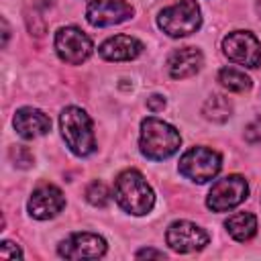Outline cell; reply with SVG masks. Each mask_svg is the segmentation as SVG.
Returning <instances> with one entry per match:
<instances>
[{
  "instance_id": "16",
  "label": "cell",
  "mask_w": 261,
  "mask_h": 261,
  "mask_svg": "<svg viewBox=\"0 0 261 261\" xmlns=\"http://www.w3.org/2000/svg\"><path fill=\"white\" fill-rule=\"evenodd\" d=\"M224 226L234 241L245 243V241H251L257 232V216L253 212H237L226 218Z\"/></svg>"
},
{
  "instance_id": "6",
  "label": "cell",
  "mask_w": 261,
  "mask_h": 261,
  "mask_svg": "<svg viewBox=\"0 0 261 261\" xmlns=\"http://www.w3.org/2000/svg\"><path fill=\"white\" fill-rule=\"evenodd\" d=\"M249 196V186L243 175H226L214 181L212 190L208 192L206 206L212 212H228L243 204Z\"/></svg>"
},
{
  "instance_id": "11",
  "label": "cell",
  "mask_w": 261,
  "mask_h": 261,
  "mask_svg": "<svg viewBox=\"0 0 261 261\" xmlns=\"http://www.w3.org/2000/svg\"><path fill=\"white\" fill-rule=\"evenodd\" d=\"M65 206L63 192L53 184H39L29 198V214L37 220H49L57 216Z\"/></svg>"
},
{
  "instance_id": "12",
  "label": "cell",
  "mask_w": 261,
  "mask_h": 261,
  "mask_svg": "<svg viewBox=\"0 0 261 261\" xmlns=\"http://www.w3.org/2000/svg\"><path fill=\"white\" fill-rule=\"evenodd\" d=\"M130 16H133V6L126 0H90L86 8V18L92 27L120 24Z\"/></svg>"
},
{
  "instance_id": "13",
  "label": "cell",
  "mask_w": 261,
  "mask_h": 261,
  "mask_svg": "<svg viewBox=\"0 0 261 261\" xmlns=\"http://www.w3.org/2000/svg\"><path fill=\"white\" fill-rule=\"evenodd\" d=\"M14 130L22 137V139H37L43 137L51 130V120L45 112H41L39 108L33 106H22L16 110L14 114Z\"/></svg>"
},
{
  "instance_id": "10",
  "label": "cell",
  "mask_w": 261,
  "mask_h": 261,
  "mask_svg": "<svg viewBox=\"0 0 261 261\" xmlns=\"http://www.w3.org/2000/svg\"><path fill=\"white\" fill-rule=\"evenodd\" d=\"M59 257L80 261V259H100L106 253V241L96 232H73L57 247Z\"/></svg>"
},
{
  "instance_id": "14",
  "label": "cell",
  "mask_w": 261,
  "mask_h": 261,
  "mask_svg": "<svg viewBox=\"0 0 261 261\" xmlns=\"http://www.w3.org/2000/svg\"><path fill=\"white\" fill-rule=\"evenodd\" d=\"M204 57L202 51L196 47H179L167 57V71L173 80L192 77L202 69Z\"/></svg>"
},
{
  "instance_id": "20",
  "label": "cell",
  "mask_w": 261,
  "mask_h": 261,
  "mask_svg": "<svg viewBox=\"0 0 261 261\" xmlns=\"http://www.w3.org/2000/svg\"><path fill=\"white\" fill-rule=\"evenodd\" d=\"M10 159H12L14 165H18V167H31L33 161H35L33 153H31L27 147H22V145H16V147L10 149Z\"/></svg>"
},
{
  "instance_id": "7",
  "label": "cell",
  "mask_w": 261,
  "mask_h": 261,
  "mask_svg": "<svg viewBox=\"0 0 261 261\" xmlns=\"http://www.w3.org/2000/svg\"><path fill=\"white\" fill-rule=\"evenodd\" d=\"M55 51L61 61L69 65H80L92 55L94 45H92V39L82 29L61 27L55 33Z\"/></svg>"
},
{
  "instance_id": "9",
  "label": "cell",
  "mask_w": 261,
  "mask_h": 261,
  "mask_svg": "<svg viewBox=\"0 0 261 261\" xmlns=\"http://www.w3.org/2000/svg\"><path fill=\"white\" fill-rule=\"evenodd\" d=\"M165 241L175 253H194L208 245V232L190 220H175L165 230Z\"/></svg>"
},
{
  "instance_id": "22",
  "label": "cell",
  "mask_w": 261,
  "mask_h": 261,
  "mask_svg": "<svg viewBox=\"0 0 261 261\" xmlns=\"http://www.w3.org/2000/svg\"><path fill=\"white\" fill-rule=\"evenodd\" d=\"M245 139L249 143H259L261 141V116H257L253 122L245 126Z\"/></svg>"
},
{
  "instance_id": "24",
  "label": "cell",
  "mask_w": 261,
  "mask_h": 261,
  "mask_svg": "<svg viewBox=\"0 0 261 261\" xmlns=\"http://www.w3.org/2000/svg\"><path fill=\"white\" fill-rule=\"evenodd\" d=\"M135 257H139V259H143V257L163 259V257H165V253H163V251H157V249H141V251H137V255H135Z\"/></svg>"
},
{
  "instance_id": "15",
  "label": "cell",
  "mask_w": 261,
  "mask_h": 261,
  "mask_svg": "<svg viewBox=\"0 0 261 261\" xmlns=\"http://www.w3.org/2000/svg\"><path fill=\"white\" fill-rule=\"evenodd\" d=\"M98 53L106 61H130L143 53V43L130 35H114L100 45Z\"/></svg>"
},
{
  "instance_id": "1",
  "label": "cell",
  "mask_w": 261,
  "mask_h": 261,
  "mask_svg": "<svg viewBox=\"0 0 261 261\" xmlns=\"http://www.w3.org/2000/svg\"><path fill=\"white\" fill-rule=\"evenodd\" d=\"M181 147V137L175 126L169 122L157 118V116H147L141 122V135H139V149L141 153L151 159V161H163L177 153Z\"/></svg>"
},
{
  "instance_id": "3",
  "label": "cell",
  "mask_w": 261,
  "mask_h": 261,
  "mask_svg": "<svg viewBox=\"0 0 261 261\" xmlns=\"http://www.w3.org/2000/svg\"><path fill=\"white\" fill-rule=\"evenodd\" d=\"M59 126L65 145L77 157H88L96 151V137L92 128V118L86 110L77 106H67L59 114Z\"/></svg>"
},
{
  "instance_id": "18",
  "label": "cell",
  "mask_w": 261,
  "mask_h": 261,
  "mask_svg": "<svg viewBox=\"0 0 261 261\" xmlns=\"http://www.w3.org/2000/svg\"><path fill=\"white\" fill-rule=\"evenodd\" d=\"M218 82H220V86H222L224 90L237 92V94L247 92V90L251 88V77H249L245 71L237 69V67H222V69L218 71Z\"/></svg>"
},
{
  "instance_id": "5",
  "label": "cell",
  "mask_w": 261,
  "mask_h": 261,
  "mask_svg": "<svg viewBox=\"0 0 261 261\" xmlns=\"http://www.w3.org/2000/svg\"><path fill=\"white\" fill-rule=\"evenodd\" d=\"M222 157L210 147H192L179 157V173L196 184H206L218 175Z\"/></svg>"
},
{
  "instance_id": "8",
  "label": "cell",
  "mask_w": 261,
  "mask_h": 261,
  "mask_svg": "<svg viewBox=\"0 0 261 261\" xmlns=\"http://www.w3.org/2000/svg\"><path fill=\"white\" fill-rule=\"evenodd\" d=\"M224 55L239 65L259 67L261 65V43L249 31H232L222 39Z\"/></svg>"
},
{
  "instance_id": "23",
  "label": "cell",
  "mask_w": 261,
  "mask_h": 261,
  "mask_svg": "<svg viewBox=\"0 0 261 261\" xmlns=\"http://www.w3.org/2000/svg\"><path fill=\"white\" fill-rule=\"evenodd\" d=\"M147 108H149L151 112H159V110H163V108H165V98L159 96V94H153L151 98H147Z\"/></svg>"
},
{
  "instance_id": "19",
  "label": "cell",
  "mask_w": 261,
  "mask_h": 261,
  "mask_svg": "<svg viewBox=\"0 0 261 261\" xmlns=\"http://www.w3.org/2000/svg\"><path fill=\"white\" fill-rule=\"evenodd\" d=\"M86 200H88L92 206H96V208H104V206L110 202V192H108L106 184L100 181V179L92 181V184L86 188Z\"/></svg>"
},
{
  "instance_id": "25",
  "label": "cell",
  "mask_w": 261,
  "mask_h": 261,
  "mask_svg": "<svg viewBox=\"0 0 261 261\" xmlns=\"http://www.w3.org/2000/svg\"><path fill=\"white\" fill-rule=\"evenodd\" d=\"M255 8H257V14L261 16V0H257V4H255Z\"/></svg>"
},
{
  "instance_id": "4",
  "label": "cell",
  "mask_w": 261,
  "mask_h": 261,
  "mask_svg": "<svg viewBox=\"0 0 261 261\" xmlns=\"http://www.w3.org/2000/svg\"><path fill=\"white\" fill-rule=\"evenodd\" d=\"M157 24L165 35H169L173 39L188 37L202 27L200 6L196 0H179L159 12Z\"/></svg>"
},
{
  "instance_id": "21",
  "label": "cell",
  "mask_w": 261,
  "mask_h": 261,
  "mask_svg": "<svg viewBox=\"0 0 261 261\" xmlns=\"http://www.w3.org/2000/svg\"><path fill=\"white\" fill-rule=\"evenodd\" d=\"M0 257L2 259H22V251L12 241H2V245H0Z\"/></svg>"
},
{
  "instance_id": "17",
  "label": "cell",
  "mask_w": 261,
  "mask_h": 261,
  "mask_svg": "<svg viewBox=\"0 0 261 261\" xmlns=\"http://www.w3.org/2000/svg\"><path fill=\"white\" fill-rule=\"evenodd\" d=\"M202 114H204L208 120H212V122H226V120L230 118V114H232V104H230V100H228L226 96H222V94H212V96L204 102Z\"/></svg>"
},
{
  "instance_id": "2",
  "label": "cell",
  "mask_w": 261,
  "mask_h": 261,
  "mask_svg": "<svg viewBox=\"0 0 261 261\" xmlns=\"http://www.w3.org/2000/svg\"><path fill=\"white\" fill-rule=\"evenodd\" d=\"M114 200L124 212L143 216L151 212L155 204V194L143 173H139L137 169H124L114 179Z\"/></svg>"
}]
</instances>
